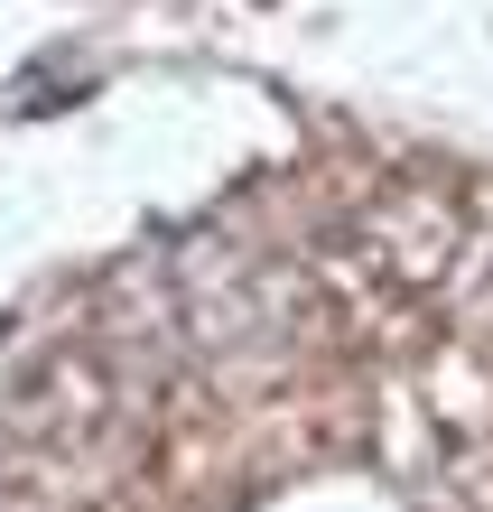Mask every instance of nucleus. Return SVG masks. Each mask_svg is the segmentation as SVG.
Segmentation results:
<instances>
[{"label":"nucleus","mask_w":493,"mask_h":512,"mask_svg":"<svg viewBox=\"0 0 493 512\" xmlns=\"http://www.w3.org/2000/svg\"><path fill=\"white\" fill-rule=\"evenodd\" d=\"M121 354L103 336H66L47 354H28L10 401H0V429H10L28 457H94L121 419Z\"/></svg>","instance_id":"nucleus-1"},{"label":"nucleus","mask_w":493,"mask_h":512,"mask_svg":"<svg viewBox=\"0 0 493 512\" xmlns=\"http://www.w3.org/2000/svg\"><path fill=\"white\" fill-rule=\"evenodd\" d=\"M0 512H19V494H10V466H0Z\"/></svg>","instance_id":"nucleus-2"}]
</instances>
